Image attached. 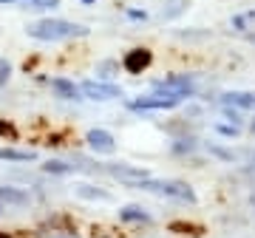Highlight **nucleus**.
Returning <instances> with one entry per match:
<instances>
[{"instance_id":"1","label":"nucleus","mask_w":255,"mask_h":238,"mask_svg":"<svg viewBox=\"0 0 255 238\" xmlns=\"http://www.w3.org/2000/svg\"><path fill=\"white\" fill-rule=\"evenodd\" d=\"M26 34L40 43H63V40H74V37H88V28L71 20L60 17H43L26 26Z\"/></svg>"},{"instance_id":"2","label":"nucleus","mask_w":255,"mask_h":238,"mask_svg":"<svg viewBox=\"0 0 255 238\" xmlns=\"http://www.w3.org/2000/svg\"><path fill=\"white\" fill-rule=\"evenodd\" d=\"M139 190L156 193V196H164V199H176V202L184 204H196V190H193L187 182H159V179H145L139 184Z\"/></svg>"},{"instance_id":"3","label":"nucleus","mask_w":255,"mask_h":238,"mask_svg":"<svg viewBox=\"0 0 255 238\" xmlns=\"http://www.w3.org/2000/svg\"><path fill=\"white\" fill-rule=\"evenodd\" d=\"M153 91L164 94V97H173V100L184 102L187 97L196 94V83H193L190 74H173V77H164V80H156Z\"/></svg>"},{"instance_id":"4","label":"nucleus","mask_w":255,"mask_h":238,"mask_svg":"<svg viewBox=\"0 0 255 238\" xmlns=\"http://www.w3.org/2000/svg\"><path fill=\"white\" fill-rule=\"evenodd\" d=\"M80 94L85 100H94V102H111V100L122 97V88L114 83H102V80H85L80 85Z\"/></svg>"},{"instance_id":"5","label":"nucleus","mask_w":255,"mask_h":238,"mask_svg":"<svg viewBox=\"0 0 255 238\" xmlns=\"http://www.w3.org/2000/svg\"><path fill=\"white\" fill-rule=\"evenodd\" d=\"M176 105H182V102L173 100V97H164V94H159V91H153L150 97H139V100L128 102L130 111H170V108H176Z\"/></svg>"},{"instance_id":"6","label":"nucleus","mask_w":255,"mask_h":238,"mask_svg":"<svg viewBox=\"0 0 255 238\" xmlns=\"http://www.w3.org/2000/svg\"><path fill=\"white\" fill-rule=\"evenodd\" d=\"M108 173L114 179H119L122 184H128V187H139L145 179H150V170L133 167V165H108Z\"/></svg>"},{"instance_id":"7","label":"nucleus","mask_w":255,"mask_h":238,"mask_svg":"<svg viewBox=\"0 0 255 238\" xmlns=\"http://www.w3.org/2000/svg\"><path fill=\"white\" fill-rule=\"evenodd\" d=\"M85 142H88V147H91L94 153H117V139H114V133H108V130L102 128H91L88 133H85Z\"/></svg>"},{"instance_id":"8","label":"nucleus","mask_w":255,"mask_h":238,"mask_svg":"<svg viewBox=\"0 0 255 238\" xmlns=\"http://www.w3.org/2000/svg\"><path fill=\"white\" fill-rule=\"evenodd\" d=\"M150 63H153V54L147 51V48H130L125 57H122V68H125L128 74H142L150 68Z\"/></svg>"},{"instance_id":"9","label":"nucleus","mask_w":255,"mask_h":238,"mask_svg":"<svg viewBox=\"0 0 255 238\" xmlns=\"http://www.w3.org/2000/svg\"><path fill=\"white\" fill-rule=\"evenodd\" d=\"M31 202L26 190L11 187V184H0V207H26Z\"/></svg>"},{"instance_id":"10","label":"nucleus","mask_w":255,"mask_h":238,"mask_svg":"<svg viewBox=\"0 0 255 238\" xmlns=\"http://www.w3.org/2000/svg\"><path fill=\"white\" fill-rule=\"evenodd\" d=\"M51 91H54V97H60V100H65V102L82 100L80 85L74 83V80H65V77H54V80H51Z\"/></svg>"},{"instance_id":"11","label":"nucleus","mask_w":255,"mask_h":238,"mask_svg":"<svg viewBox=\"0 0 255 238\" xmlns=\"http://www.w3.org/2000/svg\"><path fill=\"white\" fill-rule=\"evenodd\" d=\"M221 105L227 108H255V94L250 91H227L221 97Z\"/></svg>"},{"instance_id":"12","label":"nucleus","mask_w":255,"mask_h":238,"mask_svg":"<svg viewBox=\"0 0 255 238\" xmlns=\"http://www.w3.org/2000/svg\"><path fill=\"white\" fill-rule=\"evenodd\" d=\"M37 153L34 150H20V147H0V162H17V165H23V162H34Z\"/></svg>"},{"instance_id":"13","label":"nucleus","mask_w":255,"mask_h":238,"mask_svg":"<svg viewBox=\"0 0 255 238\" xmlns=\"http://www.w3.org/2000/svg\"><path fill=\"white\" fill-rule=\"evenodd\" d=\"M119 221H125V224H147L150 221V213H145L139 204H128V207H122L119 210Z\"/></svg>"},{"instance_id":"14","label":"nucleus","mask_w":255,"mask_h":238,"mask_svg":"<svg viewBox=\"0 0 255 238\" xmlns=\"http://www.w3.org/2000/svg\"><path fill=\"white\" fill-rule=\"evenodd\" d=\"M74 167L71 165H65V162H60V159H48L46 165H43V173L48 176H68Z\"/></svg>"},{"instance_id":"15","label":"nucleus","mask_w":255,"mask_h":238,"mask_svg":"<svg viewBox=\"0 0 255 238\" xmlns=\"http://www.w3.org/2000/svg\"><path fill=\"white\" fill-rule=\"evenodd\" d=\"M77 193H80V196H85V199H100V202H108V199H111L108 193L94 190L91 184H77Z\"/></svg>"},{"instance_id":"16","label":"nucleus","mask_w":255,"mask_h":238,"mask_svg":"<svg viewBox=\"0 0 255 238\" xmlns=\"http://www.w3.org/2000/svg\"><path fill=\"white\" fill-rule=\"evenodd\" d=\"M31 9H40V11H48V9H57L60 0H26Z\"/></svg>"},{"instance_id":"17","label":"nucleus","mask_w":255,"mask_h":238,"mask_svg":"<svg viewBox=\"0 0 255 238\" xmlns=\"http://www.w3.org/2000/svg\"><path fill=\"white\" fill-rule=\"evenodd\" d=\"M11 77V63L9 60H0V85H6Z\"/></svg>"},{"instance_id":"18","label":"nucleus","mask_w":255,"mask_h":238,"mask_svg":"<svg viewBox=\"0 0 255 238\" xmlns=\"http://www.w3.org/2000/svg\"><path fill=\"white\" fill-rule=\"evenodd\" d=\"M221 136H238V125H219Z\"/></svg>"},{"instance_id":"19","label":"nucleus","mask_w":255,"mask_h":238,"mask_svg":"<svg viewBox=\"0 0 255 238\" xmlns=\"http://www.w3.org/2000/svg\"><path fill=\"white\" fill-rule=\"evenodd\" d=\"M128 17H130V20H142V23H145L147 14H145V11H139V9H128Z\"/></svg>"},{"instance_id":"20","label":"nucleus","mask_w":255,"mask_h":238,"mask_svg":"<svg viewBox=\"0 0 255 238\" xmlns=\"http://www.w3.org/2000/svg\"><path fill=\"white\" fill-rule=\"evenodd\" d=\"M233 26L236 31H247V17H233Z\"/></svg>"},{"instance_id":"21","label":"nucleus","mask_w":255,"mask_h":238,"mask_svg":"<svg viewBox=\"0 0 255 238\" xmlns=\"http://www.w3.org/2000/svg\"><path fill=\"white\" fill-rule=\"evenodd\" d=\"M3 133H9V136H14V128H11V125H3V122H0V136H3Z\"/></svg>"},{"instance_id":"22","label":"nucleus","mask_w":255,"mask_h":238,"mask_svg":"<svg viewBox=\"0 0 255 238\" xmlns=\"http://www.w3.org/2000/svg\"><path fill=\"white\" fill-rule=\"evenodd\" d=\"M82 6H94V3H97V0H80Z\"/></svg>"},{"instance_id":"23","label":"nucleus","mask_w":255,"mask_h":238,"mask_svg":"<svg viewBox=\"0 0 255 238\" xmlns=\"http://www.w3.org/2000/svg\"><path fill=\"white\" fill-rule=\"evenodd\" d=\"M244 17H247V20H255V11H247Z\"/></svg>"},{"instance_id":"24","label":"nucleus","mask_w":255,"mask_h":238,"mask_svg":"<svg viewBox=\"0 0 255 238\" xmlns=\"http://www.w3.org/2000/svg\"><path fill=\"white\" fill-rule=\"evenodd\" d=\"M6 3H20V0H0V6H6Z\"/></svg>"},{"instance_id":"25","label":"nucleus","mask_w":255,"mask_h":238,"mask_svg":"<svg viewBox=\"0 0 255 238\" xmlns=\"http://www.w3.org/2000/svg\"><path fill=\"white\" fill-rule=\"evenodd\" d=\"M253 130H255V122H253Z\"/></svg>"},{"instance_id":"26","label":"nucleus","mask_w":255,"mask_h":238,"mask_svg":"<svg viewBox=\"0 0 255 238\" xmlns=\"http://www.w3.org/2000/svg\"><path fill=\"white\" fill-rule=\"evenodd\" d=\"M0 213H3V207H0Z\"/></svg>"}]
</instances>
